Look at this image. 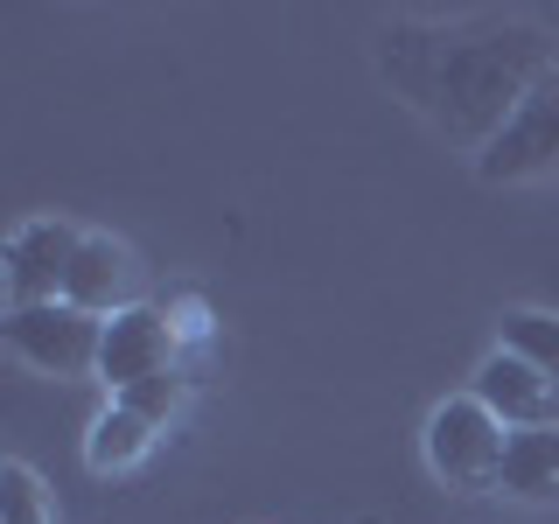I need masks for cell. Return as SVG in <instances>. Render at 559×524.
I'll use <instances>...</instances> for the list:
<instances>
[{
  "instance_id": "obj_7",
  "label": "cell",
  "mask_w": 559,
  "mask_h": 524,
  "mask_svg": "<svg viewBox=\"0 0 559 524\" xmlns=\"http://www.w3.org/2000/svg\"><path fill=\"white\" fill-rule=\"evenodd\" d=\"M468 392H476L511 433H524V427H559V384L546 371H532V364H524L518 349H503V343L476 364V384H468Z\"/></svg>"
},
{
  "instance_id": "obj_12",
  "label": "cell",
  "mask_w": 559,
  "mask_h": 524,
  "mask_svg": "<svg viewBox=\"0 0 559 524\" xmlns=\"http://www.w3.org/2000/svg\"><path fill=\"white\" fill-rule=\"evenodd\" d=\"M0 524H57L49 511V489L28 462H8L0 468Z\"/></svg>"
},
{
  "instance_id": "obj_14",
  "label": "cell",
  "mask_w": 559,
  "mask_h": 524,
  "mask_svg": "<svg viewBox=\"0 0 559 524\" xmlns=\"http://www.w3.org/2000/svg\"><path fill=\"white\" fill-rule=\"evenodd\" d=\"M162 314H168V329H175V343H182V349L210 343V308L197 301V294H175V301H162Z\"/></svg>"
},
{
  "instance_id": "obj_5",
  "label": "cell",
  "mask_w": 559,
  "mask_h": 524,
  "mask_svg": "<svg viewBox=\"0 0 559 524\" xmlns=\"http://www.w3.org/2000/svg\"><path fill=\"white\" fill-rule=\"evenodd\" d=\"M78 245H84L78 224H63V217H28L22 231L0 245V287H8V308L63 301L70 266H78Z\"/></svg>"
},
{
  "instance_id": "obj_6",
  "label": "cell",
  "mask_w": 559,
  "mask_h": 524,
  "mask_svg": "<svg viewBox=\"0 0 559 524\" xmlns=\"http://www.w3.org/2000/svg\"><path fill=\"white\" fill-rule=\"evenodd\" d=\"M175 357H182V343H175L168 314L154 308V301H133V308H119L112 322H105V343H98V384L119 398V392H133V384H147V378L175 371Z\"/></svg>"
},
{
  "instance_id": "obj_11",
  "label": "cell",
  "mask_w": 559,
  "mask_h": 524,
  "mask_svg": "<svg viewBox=\"0 0 559 524\" xmlns=\"http://www.w3.org/2000/svg\"><path fill=\"white\" fill-rule=\"evenodd\" d=\"M503 349H518L532 371H546L559 384V314H546V308H511V314H503Z\"/></svg>"
},
{
  "instance_id": "obj_3",
  "label": "cell",
  "mask_w": 559,
  "mask_h": 524,
  "mask_svg": "<svg viewBox=\"0 0 559 524\" xmlns=\"http://www.w3.org/2000/svg\"><path fill=\"white\" fill-rule=\"evenodd\" d=\"M476 175H483V182H503V189L559 182V63L524 92V105L511 112V127L476 154Z\"/></svg>"
},
{
  "instance_id": "obj_2",
  "label": "cell",
  "mask_w": 559,
  "mask_h": 524,
  "mask_svg": "<svg viewBox=\"0 0 559 524\" xmlns=\"http://www.w3.org/2000/svg\"><path fill=\"white\" fill-rule=\"evenodd\" d=\"M503 448H511V427H503L476 392L441 398V406L427 413V468L448 489H497Z\"/></svg>"
},
{
  "instance_id": "obj_10",
  "label": "cell",
  "mask_w": 559,
  "mask_h": 524,
  "mask_svg": "<svg viewBox=\"0 0 559 524\" xmlns=\"http://www.w3.org/2000/svg\"><path fill=\"white\" fill-rule=\"evenodd\" d=\"M154 433L162 427H147L140 413H127L112 398V406L92 419V433H84V468H92V476H127V468H140L154 454Z\"/></svg>"
},
{
  "instance_id": "obj_1",
  "label": "cell",
  "mask_w": 559,
  "mask_h": 524,
  "mask_svg": "<svg viewBox=\"0 0 559 524\" xmlns=\"http://www.w3.org/2000/svg\"><path fill=\"white\" fill-rule=\"evenodd\" d=\"M378 70L441 140L483 154L489 140L511 127L524 92L552 70V49H546V35L524 28V22H489V28L399 22L378 43Z\"/></svg>"
},
{
  "instance_id": "obj_9",
  "label": "cell",
  "mask_w": 559,
  "mask_h": 524,
  "mask_svg": "<svg viewBox=\"0 0 559 524\" xmlns=\"http://www.w3.org/2000/svg\"><path fill=\"white\" fill-rule=\"evenodd\" d=\"M497 489L518 503H559V427H524L503 448Z\"/></svg>"
},
{
  "instance_id": "obj_8",
  "label": "cell",
  "mask_w": 559,
  "mask_h": 524,
  "mask_svg": "<svg viewBox=\"0 0 559 524\" xmlns=\"http://www.w3.org/2000/svg\"><path fill=\"white\" fill-rule=\"evenodd\" d=\"M133 287H140V266H133L127 245L105 238V231H84L63 301H70V308H84V314H98V322H112L119 308H133Z\"/></svg>"
},
{
  "instance_id": "obj_4",
  "label": "cell",
  "mask_w": 559,
  "mask_h": 524,
  "mask_svg": "<svg viewBox=\"0 0 559 524\" xmlns=\"http://www.w3.org/2000/svg\"><path fill=\"white\" fill-rule=\"evenodd\" d=\"M0 336L22 364H35L43 378H98V343L105 322L70 301H43V308H8Z\"/></svg>"
},
{
  "instance_id": "obj_13",
  "label": "cell",
  "mask_w": 559,
  "mask_h": 524,
  "mask_svg": "<svg viewBox=\"0 0 559 524\" xmlns=\"http://www.w3.org/2000/svg\"><path fill=\"white\" fill-rule=\"evenodd\" d=\"M119 406H127V413H140L147 427H168V419L189 406V371L175 364V371L147 378V384H133V392H119Z\"/></svg>"
}]
</instances>
